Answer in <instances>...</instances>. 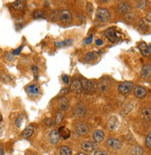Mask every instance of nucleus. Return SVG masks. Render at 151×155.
Segmentation results:
<instances>
[{
  "mask_svg": "<svg viewBox=\"0 0 151 155\" xmlns=\"http://www.w3.org/2000/svg\"><path fill=\"white\" fill-rule=\"evenodd\" d=\"M146 19L147 21H150L151 22V12H149L147 15V17H146Z\"/></svg>",
  "mask_w": 151,
  "mask_h": 155,
  "instance_id": "43",
  "label": "nucleus"
},
{
  "mask_svg": "<svg viewBox=\"0 0 151 155\" xmlns=\"http://www.w3.org/2000/svg\"><path fill=\"white\" fill-rule=\"evenodd\" d=\"M60 109L62 111H67L69 109L70 104H69V102H68L67 98L63 97V98H61L60 100Z\"/></svg>",
  "mask_w": 151,
  "mask_h": 155,
  "instance_id": "21",
  "label": "nucleus"
},
{
  "mask_svg": "<svg viewBox=\"0 0 151 155\" xmlns=\"http://www.w3.org/2000/svg\"><path fill=\"white\" fill-rule=\"evenodd\" d=\"M68 92H69V89H67V88H64V89H62V90L60 91V95H62V94H66V93H68Z\"/></svg>",
  "mask_w": 151,
  "mask_h": 155,
  "instance_id": "40",
  "label": "nucleus"
},
{
  "mask_svg": "<svg viewBox=\"0 0 151 155\" xmlns=\"http://www.w3.org/2000/svg\"><path fill=\"white\" fill-rule=\"evenodd\" d=\"M146 146L148 147V148H151V132L147 135V137L146 138Z\"/></svg>",
  "mask_w": 151,
  "mask_h": 155,
  "instance_id": "31",
  "label": "nucleus"
},
{
  "mask_svg": "<svg viewBox=\"0 0 151 155\" xmlns=\"http://www.w3.org/2000/svg\"><path fill=\"white\" fill-rule=\"evenodd\" d=\"M25 7V2L22 1V0H18V1H15L12 3V7L18 11H22L23 10V8Z\"/></svg>",
  "mask_w": 151,
  "mask_h": 155,
  "instance_id": "20",
  "label": "nucleus"
},
{
  "mask_svg": "<svg viewBox=\"0 0 151 155\" xmlns=\"http://www.w3.org/2000/svg\"><path fill=\"white\" fill-rule=\"evenodd\" d=\"M52 119L51 118H48V119H45V125H52Z\"/></svg>",
  "mask_w": 151,
  "mask_h": 155,
  "instance_id": "41",
  "label": "nucleus"
},
{
  "mask_svg": "<svg viewBox=\"0 0 151 155\" xmlns=\"http://www.w3.org/2000/svg\"><path fill=\"white\" fill-rule=\"evenodd\" d=\"M49 141L52 145H56L57 143L59 142L60 140V132L58 130H52L49 135Z\"/></svg>",
  "mask_w": 151,
  "mask_h": 155,
  "instance_id": "9",
  "label": "nucleus"
},
{
  "mask_svg": "<svg viewBox=\"0 0 151 155\" xmlns=\"http://www.w3.org/2000/svg\"><path fill=\"white\" fill-rule=\"evenodd\" d=\"M75 131H76V133L78 135L83 136V135H86L89 132V127L86 124L80 123V124L76 125V127H75Z\"/></svg>",
  "mask_w": 151,
  "mask_h": 155,
  "instance_id": "7",
  "label": "nucleus"
},
{
  "mask_svg": "<svg viewBox=\"0 0 151 155\" xmlns=\"http://www.w3.org/2000/svg\"><path fill=\"white\" fill-rule=\"evenodd\" d=\"M135 95L137 97V98L142 99L147 95V90L142 86H137L135 89Z\"/></svg>",
  "mask_w": 151,
  "mask_h": 155,
  "instance_id": "13",
  "label": "nucleus"
},
{
  "mask_svg": "<svg viewBox=\"0 0 151 155\" xmlns=\"http://www.w3.org/2000/svg\"><path fill=\"white\" fill-rule=\"evenodd\" d=\"M22 120H23V116H22V115H20V116H19V117L16 119L15 124H16V125H17L18 128H20L21 125H22Z\"/></svg>",
  "mask_w": 151,
  "mask_h": 155,
  "instance_id": "32",
  "label": "nucleus"
},
{
  "mask_svg": "<svg viewBox=\"0 0 151 155\" xmlns=\"http://www.w3.org/2000/svg\"><path fill=\"white\" fill-rule=\"evenodd\" d=\"M104 138H105V134H104L103 131L101 130H96L93 134V139L96 142L99 143V142H102Z\"/></svg>",
  "mask_w": 151,
  "mask_h": 155,
  "instance_id": "15",
  "label": "nucleus"
},
{
  "mask_svg": "<svg viewBox=\"0 0 151 155\" xmlns=\"http://www.w3.org/2000/svg\"><path fill=\"white\" fill-rule=\"evenodd\" d=\"M139 50H140L141 54H142L144 56H149L150 53H149V50H148V46L145 42H141L139 44Z\"/></svg>",
  "mask_w": 151,
  "mask_h": 155,
  "instance_id": "18",
  "label": "nucleus"
},
{
  "mask_svg": "<svg viewBox=\"0 0 151 155\" xmlns=\"http://www.w3.org/2000/svg\"><path fill=\"white\" fill-rule=\"evenodd\" d=\"M142 114H143V117L146 121H150L151 120V109L144 108L142 110Z\"/></svg>",
  "mask_w": 151,
  "mask_h": 155,
  "instance_id": "23",
  "label": "nucleus"
},
{
  "mask_svg": "<svg viewBox=\"0 0 151 155\" xmlns=\"http://www.w3.org/2000/svg\"><path fill=\"white\" fill-rule=\"evenodd\" d=\"M71 44H72V40L71 39H68V40H65L62 42H57V43H55V45L58 47H62V46H68Z\"/></svg>",
  "mask_w": 151,
  "mask_h": 155,
  "instance_id": "28",
  "label": "nucleus"
},
{
  "mask_svg": "<svg viewBox=\"0 0 151 155\" xmlns=\"http://www.w3.org/2000/svg\"><path fill=\"white\" fill-rule=\"evenodd\" d=\"M33 131H34V129H33V125H29V127H27V128L22 131V138H24V139L30 138L31 136L33 134Z\"/></svg>",
  "mask_w": 151,
  "mask_h": 155,
  "instance_id": "19",
  "label": "nucleus"
},
{
  "mask_svg": "<svg viewBox=\"0 0 151 155\" xmlns=\"http://www.w3.org/2000/svg\"><path fill=\"white\" fill-rule=\"evenodd\" d=\"M32 70H33V74L35 75V80H37V79H36V74L39 72V69H38V67H37L36 66H32Z\"/></svg>",
  "mask_w": 151,
  "mask_h": 155,
  "instance_id": "34",
  "label": "nucleus"
},
{
  "mask_svg": "<svg viewBox=\"0 0 151 155\" xmlns=\"http://www.w3.org/2000/svg\"><path fill=\"white\" fill-rule=\"evenodd\" d=\"M33 17L34 18H36V19H38V18H45V14L42 10H35L33 13Z\"/></svg>",
  "mask_w": 151,
  "mask_h": 155,
  "instance_id": "29",
  "label": "nucleus"
},
{
  "mask_svg": "<svg viewBox=\"0 0 151 155\" xmlns=\"http://www.w3.org/2000/svg\"><path fill=\"white\" fill-rule=\"evenodd\" d=\"M107 145L114 150H120L121 148V142L116 139H109L107 140Z\"/></svg>",
  "mask_w": 151,
  "mask_h": 155,
  "instance_id": "10",
  "label": "nucleus"
},
{
  "mask_svg": "<svg viewBox=\"0 0 151 155\" xmlns=\"http://www.w3.org/2000/svg\"><path fill=\"white\" fill-rule=\"evenodd\" d=\"M131 10V6L127 2H122L118 7V12L120 14H127Z\"/></svg>",
  "mask_w": 151,
  "mask_h": 155,
  "instance_id": "11",
  "label": "nucleus"
},
{
  "mask_svg": "<svg viewBox=\"0 0 151 155\" xmlns=\"http://www.w3.org/2000/svg\"><path fill=\"white\" fill-rule=\"evenodd\" d=\"M94 155H109V154L104 151H96Z\"/></svg>",
  "mask_w": 151,
  "mask_h": 155,
  "instance_id": "36",
  "label": "nucleus"
},
{
  "mask_svg": "<svg viewBox=\"0 0 151 155\" xmlns=\"http://www.w3.org/2000/svg\"><path fill=\"white\" fill-rule=\"evenodd\" d=\"M92 41H93V35H90L87 39H86V44H91L92 43Z\"/></svg>",
  "mask_w": 151,
  "mask_h": 155,
  "instance_id": "39",
  "label": "nucleus"
},
{
  "mask_svg": "<svg viewBox=\"0 0 151 155\" xmlns=\"http://www.w3.org/2000/svg\"><path fill=\"white\" fill-rule=\"evenodd\" d=\"M60 155H71V150L67 146H61L59 149Z\"/></svg>",
  "mask_w": 151,
  "mask_h": 155,
  "instance_id": "25",
  "label": "nucleus"
},
{
  "mask_svg": "<svg viewBox=\"0 0 151 155\" xmlns=\"http://www.w3.org/2000/svg\"><path fill=\"white\" fill-rule=\"evenodd\" d=\"M146 7H147V1H140L137 4V7L138 8H141V9L145 8Z\"/></svg>",
  "mask_w": 151,
  "mask_h": 155,
  "instance_id": "33",
  "label": "nucleus"
},
{
  "mask_svg": "<svg viewBox=\"0 0 151 155\" xmlns=\"http://www.w3.org/2000/svg\"><path fill=\"white\" fill-rule=\"evenodd\" d=\"M78 155H87V154H86V153H83V152H81V153H79Z\"/></svg>",
  "mask_w": 151,
  "mask_h": 155,
  "instance_id": "45",
  "label": "nucleus"
},
{
  "mask_svg": "<svg viewBox=\"0 0 151 155\" xmlns=\"http://www.w3.org/2000/svg\"><path fill=\"white\" fill-rule=\"evenodd\" d=\"M71 91H72L73 92L75 93H82L83 91V88H82V84H81V81L79 80H73L71 81V87H70Z\"/></svg>",
  "mask_w": 151,
  "mask_h": 155,
  "instance_id": "6",
  "label": "nucleus"
},
{
  "mask_svg": "<svg viewBox=\"0 0 151 155\" xmlns=\"http://www.w3.org/2000/svg\"><path fill=\"white\" fill-rule=\"evenodd\" d=\"M82 149L84 151H87V152H92L94 151L97 150V144L94 143L92 141H86L82 144Z\"/></svg>",
  "mask_w": 151,
  "mask_h": 155,
  "instance_id": "8",
  "label": "nucleus"
},
{
  "mask_svg": "<svg viewBox=\"0 0 151 155\" xmlns=\"http://www.w3.org/2000/svg\"><path fill=\"white\" fill-rule=\"evenodd\" d=\"M141 75L144 79H149L151 77V66L150 65H145L141 71Z\"/></svg>",
  "mask_w": 151,
  "mask_h": 155,
  "instance_id": "17",
  "label": "nucleus"
},
{
  "mask_svg": "<svg viewBox=\"0 0 151 155\" xmlns=\"http://www.w3.org/2000/svg\"><path fill=\"white\" fill-rule=\"evenodd\" d=\"M97 57V53H96V52H90V53H87L86 54V57H84V60L87 61V62H90V61L95 60Z\"/></svg>",
  "mask_w": 151,
  "mask_h": 155,
  "instance_id": "24",
  "label": "nucleus"
},
{
  "mask_svg": "<svg viewBox=\"0 0 151 155\" xmlns=\"http://www.w3.org/2000/svg\"><path fill=\"white\" fill-rule=\"evenodd\" d=\"M26 91H27L28 93L31 94V95H33V96H35V95H37V94H39V92H40L39 87L37 86L36 84L29 85V86H28L27 88H26Z\"/></svg>",
  "mask_w": 151,
  "mask_h": 155,
  "instance_id": "14",
  "label": "nucleus"
},
{
  "mask_svg": "<svg viewBox=\"0 0 151 155\" xmlns=\"http://www.w3.org/2000/svg\"><path fill=\"white\" fill-rule=\"evenodd\" d=\"M22 48H23V46H20L18 48V49H16V50H14L13 51V55H19L21 52H22Z\"/></svg>",
  "mask_w": 151,
  "mask_h": 155,
  "instance_id": "37",
  "label": "nucleus"
},
{
  "mask_svg": "<svg viewBox=\"0 0 151 155\" xmlns=\"http://www.w3.org/2000/svg\"><path fill=\"white\" fill-rule=\"evenodd\" d=\"M148 50H149V53H151V44L148 45Z\"/></svg>",
  "mask_w": 151,
  "mask_h": 155,
  "instance_id": "44",
  "label": "nucleus"
},
{
  "mask_svg": "<svg viewBox=\"0 0 151 155\" xmlns=\"http://www.w3.org/2000/svg\"><path fill=\"white\" fill-rule=\"evenodd\" d=\"M97 21L100 22H107L109 21L110 18V13L108 9L106 8H99L97 11V15H96Z\"/></svg>",
  "mask_w": 151,
  "mask_h": 155,
  "instance_id": "3",
  "label": "nucleus"
},
{
  "mask_svg": "<svg viewBox=\"0 0 151 155\" xmlns=\"http://www.w3.org/2000/svg\"><path fill=\"white\" fill-rule=\"evenodd\" d=\"M133 153H134V155H142L143 154V149L139 146H136L134 148Z\"/></svg>",
  "mask_w": 151,
  "mask_h": 155,
  "instance_id": "30",
  "label": "nucleus"
},
{
  "mask_svg": "<svg viewBox=\"0 0 151 155\" xmlns=\"http://www.w3.org/2000/svg\"><path fill=\"white\" fill-rule=\"evenodd\" d=\"M62 80H63V82H64L65 84L69 83V77H68L67 75H63V76H62Z\"/></svg>",
  "mask_w": 151,
  "mask_h": 155,
  "instance_id": "38",
  "label": "nucleus"
},
{
  "mask_svg": "<svg viewBox=\"0 0 151 155\" xmlns=\"http://www.w3.org/2000/svg\"><path fill=\"white\" fill-rule=\"evenodd\" d=\"M136 18H136L135 14H134V13H127L124 16V19L128 22H135L136 21Z\"/></svg>",
  "mask_w": 151,
  "mask_h": 155,
  "instance_id": "27",
  "label": "nucleus"
},
{
  "mask_svg": "<svg viewBox=\"0 0 151 155\" xmlns=\"http://www.w3.org/2000/svg\"><path fill=\"white\" fill-rule=\"evenodd\" d=\"M86 113V108H84V106L82 104L77 105L74 109V114L76 116H79V117H83V116H84Z\"/></svg>",
  "mask_w": 151,
  "mask_h": 155,
  "instance_id": "16",
  "label": "nucleus"
},
{
  "mask_svg": "<svg viewBox=\"0 0 151 155\" xmlns=\"http://www.w3.org/2000/svg\"><path fill=\"white\" fill-rule=\"evenodd\" d=\"M63 117H64L63 112H61V111L57 112V114H56V115H55V124H57V125L60 124L61 121H62V119H63Z\"/></svg>",
  "mask_w": 151,
  "mask_h": 155,
  "instance_id": "26",
  "label": "nucleus"
},
{
  "mask_svg": "<svg viewBox=\"0 0 151 155\" xmlns=\"http://www.w3.org/2000/svg\"><path fill=\"white\" fill-rule=\"evenodd\" d=\"M105 36H106V38L108 39L109 42L115 43V42H117L119 39H120L121 33L116 31V29L110 28V29H109V30H107L105 32Z\"/></svg>",
  "mask_w": 151,
  "mask_h": 155,
  "instance_id": "2",
  "label": "nucleus"
},
{
  "mask_svg": "<svg viewBox=\"0 0 151 155\" xmlns=\"http://www.w3.org/2000/svg\"><path fill=\"white\" fill-rule=\"evenodd\" d=\"M96 44L98 45V46H100V45L103 44V41L101 40V39H97V40L96 41Z\"/></svg>",
  "mask_w": 151,
  "mask_h": 155,
  "instance_id": "42",
  "label": "nucleus"
},
{
  "mask_svg": "<svg viewBox=\"0 0 151 155\" xmlns=\"http://www.w3.org/2000/svg\"><path fill=\"white\" fill-rule=\"evenodd\" d=\"M58 17H59L60 21L64 22V23H69V22L71 21V19H72L71 13L69 10H61V11H60Z\"/></svg>",
  "mask_w": 151,
  "mask_h": 155,
  "instance_id": "5",
  "label": "nucleus"
},
{
  "mask_svg": "<svg viewBox=\"0 0 151 155\" xmlns=\"http://www.w3.org/2000/svg\"><path fill=\"white\" fill-rule=\"evenodd\" d=\"M134 89V83L131 81H124L119 85L118 91L121 94H128Z\"/></svg>",
  "mask_w": 151,
  "mask_h": 155,
  "instance_id": "4",
  "label": "nucleus"
},
{
  "mask_svg": "<svg viewBox=\"0 0 151 155\" xmlns=\"http://www.w3.org/2000/svg\"><path fill=\"white\" fill-rule=\"evenodd\" d=\"M119 125V121L116 116H111L108 120V128L109 130H115Z\"/></svg>",
  "mask_w": 151,
  "mask_h": 155,
  "instance_id": "12",
  "label": "nucleus"
},
{
  "mask_svg": "<svg viewBox=\"0 0 151 155\" xmlns=\"http://www.w3.org/2000/svg\"><path fill=\"white\" fill-rule=\"evenodd\" d=\"M80 81H81V84H82L83 91L87 92H95L97 90V84L93 80L82 79V80H80Z\"/></svg>",
  "mask_w": 151,
  "mask_h": 155,
  "instance_id": "1",
  "label": "nucleus"
},
{
  "mask_svg": "<svg viewBox=\"0 0 151 155\" xmlns=\"http://www.w3.org/2000/svg\"><path fill=\"white\" fill-rule=\"evenodd\" d=\"M60 132V137H62L64 140H67L70 138V136H71V133H70V130L68 128H66L65 127H61L59 130Z\"/></svg>",
  "mask_w": 151,
  "mask_h": 155,
  "instance_id": "22",
  "label": "nucleus"
},
{
  "mask_svg": "<svg viewBox=\"0 0 151 155\" xmlns=\"http://www.w3.org/2000/svg\"><path fill=\"white\" fill-rule=\"evenodd\" d=\"M86 8H87V11H88L90 14L94 11V8H93V6H92L91 3H87V5H86Z\"/></svg>",
  "mask_w": 151,
  "mask_h": 155,
  "instance_id": "35",
  "label": "nucleus"
}]
</instances>
